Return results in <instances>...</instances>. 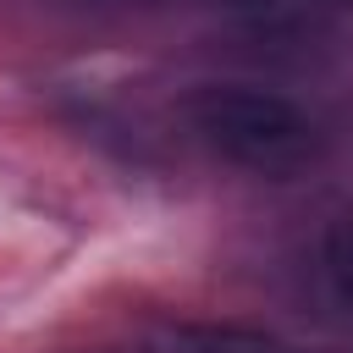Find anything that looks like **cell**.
<instances>
[{
    "instance_id": "cell-3",
    "label": "cell",
    "mask_w": 353,
    "mask_h": 353,
    "mask_svg": "<svg viewBox=\"0 0 353 353\" xmlns=\"http://www.w3.org/2000/svg\"><path fill=\"white\" fill-rule=\"evenodd\" d=\"M320 281L353 314V215H336L320 237Z\"/></svg>"
},
{
    "instance_id": "cell-1",
    "label": "cell",
    "mask_w": 353,
    "mask_h": 353,
    "mask_svg": "<svg viewBox=\"0 0 353 353\" xmlns=\"http://www.w3.org/2000/svg\"><path fill=\"white\" fill-rule=\"evenodd\" d=\"M176 121L210 160L248 176H292L320 154V121L292 94L243 77L188 83Z\"/></svg>"
},
{
    "instance_id": "cell-2",
    "label": "cell",
    "mask_w": 353,
    "mask_h": 353,
    "mask_svg": "<svg viewBox=\"0 0 353 353\" xmlns=\"http://www.w3.org/2000/svg\"><path fill=\"white\" fill-rule=\"evenodd\" d=\"M116 353H287V347L243 325H160Z\"/></svg>"
}]
</instances>
